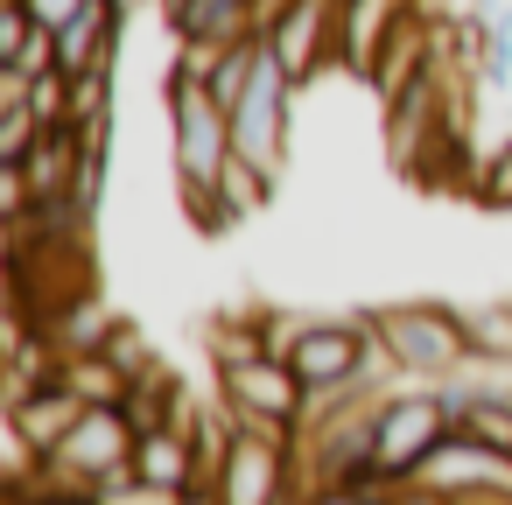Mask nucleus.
I'll use <instances>...</instances> for the list:
<instances>
[{
  "instance_id": "obj_1",
  "label": "nucleus",
  "mask_w": 512,
  "mask_h": 505,
  "mask_svg": "<svg viewBox=\"0 0 512 505\" xmlns=\"http://www.w3.org/2000/svg\"><path fill=\"white\" fill-rule=\"evenodd\" d=\"M162 113H169V169H176V190L190 204V218L204 232H225V169H232V113L218 106V92L204 78H183V71H162Z\"/></svg>"
},
{
  "instance_id": "obj_2",
  "label": "nucleus",
  "mask_w": 512,
  "mask_h": 505,
  "mask_svg": "<svg viewBox=\"0 0 512 505\" xmlns=\"http://www.w3.org/2000/svg\"><path fill=\"white\" fill-rule=\"evenodd\" d=\"M449 435H456V407L442 386H386L372 414V470L407 484Z\"/></svg>"
},
{
  "instance_id": "obj_3",
  "label": "nucleus",
  "mask_w": 512,
  "mask_h": 505,
  "mask_svg": "<svg viewBox=\"0 0 512 505\" xmlns=\"http://www.w3.org/2000/svg\"><path fill=\"white\" fill-rule=\"evenodd\" d=\"M372 330H379V344L393 351L400 379H449V372L477 351L470 316L449 309V302H393V309L372 316Z\"/></svg>"
},
{
  "instance_id": "obj_4",
  "label": "nucleus",
  "mask_w": 512,
  "mask_h": 505,
  "mask_svg": "<svg viewBox=\"0 0 512 505\" xmlns=\"http://www.w3.org/2000/svg\"><path fill=\"white\" fill-rule=\"evenodd\" d=\"M211 491L218 505H302V449L295 435H274V428H232L218 470H211Z\"/></svg>"
},
{
  "instance_id": "obj_5",
  "label": "nucleus",
  "mask_w": 512,
  "mask_h": 505,
  "mask_svg": "<svg viewBox=\"0 0 512 505\" xmlns=\"http://www.w3.org/2000/svg\"><path fill=\"white\" fill-rule=\"evenodd\" d=\"M295 78H288V64L260 43V64H253V85H246V99L232 106V155L239 162H253L260 176H274L281 183V169H288V106H295Z\"/></svg>"
},
{
  "instance_id": "obj_6",
  "label": "nucleus",
  "mask_w": 512,
  "mask_h": 505,
  "mask_svg": "<svg viewBox=\"0 0 512 505\" xmlns=\"http://www.w3.org/2000/svg\"><path fill=\"white\" fill-rule=\"evenodd\" d=\"M218 400L246 428H274V435H302V421H309V386H302V372L281 351H260L246 365H225L218 372Z\"/></svg>"
},
{
  "instance_id": "obj_7",
  "label": "nucleus",
  "mask_w": 512,
  "mask_h": 505,
  "mask_svg": "<svg viewBox=\"0 0 512 505\" xmlns=\"http://www.w3.org/2000/svg\"><path fill=\"white\" fill-rule=\"evenodd\" d=\"M134 442H141V428L127 407H85L78 428L50 449V477L71 491H99V484L134 470Z\"/></svg>"
},
{
  "instance_id": "obj_8",
  "label": "nucleus",
  "mask_w": 512,
  "mask_h": 505,
  "mask_svg": "<svg viewBox=\"0 0 512 505\" xmlns=\"http://www.w3.org/2000/svg\"><path fill=\"white\" fill-rule=\"evenodd\" d=\"M365 358H372V316H316L288 365L302 372L309 393H344V386H365ZM386 393V386H379Z\"/></svg>"
},
{
  "instance_id": "obj_9",
  "label": "nucleus",
  "mask_w": 512,
  "mask_h": 505,
  "mask_svg": "<svg viewBox=\"0 0 512 505\" xmlns=\"http://www.w3.org/2000/svg\"><path fill=\"white\" fill-rule=\"evenodd\" d=\"M260 43L288 64V78H295V85H309L316 71H330V64H337V0H295V8H288Z\"/></svg>"
},
{
  "instance_id": "obj_10",
  "label": "nucleus",
  "mask_w": 512,
  "mask_h": 505,
  "mask_svg": "<svg viewBox=\"0 0 512 505\" xmlns=\"http://www.w3.org/2000/svg\"><path fill=\"white\" fill-rule=\"evenodd\" d=\"M134 477L169 484V491H197V484H204V449H197V428H190V421L141 428V442H134Z\"/></svg>"
},
{
  "instance_id": "obj_11",
  "label": "nucleus",
  "mask_w": 512,
  "mask_h": 505,
  "mask_svg": "<svg viewBox=\"0 0 512 505\" xmlns=\"http://www.w3.org/2000/svg\"><path fill=\"white\" fill-rule=\"evenodd\" d=\"M64 386H71L85 407H120L134 379H127L106 351H78V358H64Z\"/></svg>"
},
{
  "instance_id": "obj_12",
  "label": "nucleus",
  "mask_w": 512,
  "mask_h": 505,
  "mask_svg": "<svg viewBox=\"0 0 512 505\" xmlns=\"http://www.w3.org/2000/svg\"><path fill=\"white\" fill-rule=\"evenodd\" d=\"M113 78H120V57L113 64H92L71 78V127H113Z\"/></svg>"
},
{
  "instance_id": "obj_13",
  "label": "nucleus",
  "mask_w": 512,
  "mask_h": 505,
  "mask_svg": "<svg viewBox=\"0 0 512 505\" xmlns=\"http://www.w3.org/2000/svg\"><path fill=\"white\" fill-rule=\"evenodd\" d=\"M204 351H211V365H218V372H225V365H246V358H260V351H267V323L218 316V323H204Z\"/></svg>"
},
{
  "instance_id": "obj_14",
  "label": "nucleus",
  "mask_w": 512,
  "mask_h": 505,
  "mask_svg": "<svg viewBox=\"0 0 512 505\" xmlns=\"http://www.w3.org/2000/svg\"><path fill=\"white\" fill-rule=\"evenodd\" d=\"M106 358H113L127 379H148V372L162 365V358H155V344H148L134 323H113V337H106Z\"/></svg>"
},
{
  "instance_id": "obj_15",
  "label": "nucleus",
  "mask_w": 512,
  "mask_h": 505,
  "mask_svg": "<svg viewBox=\"0 0 512 505\" xmlns=\"http://www.w3.org/2000/svg\"><path fill=\"white\" fill-rule=\"evenodd\" d=\"M92 498H99V505H183L190 491H169V484H148V477H134V470H127V477L99 484Z\"/></svg>"
},
{
  "instance_id": "obj_16",
  "label": "nucleus",
  "mask_w": 512,
  "mask_h": 505,
  "mask_svg": "<svg viewBox=\"0 0 512 505\" xmlns=\"http://www.w3.org/2000/svg\"><path fill=\"white\" fill-rule=\"evenodd\" d=\"M484 197L512 211V141H505L498 155H484Z\"/></svg>"
},
{
  "instance_id": "obj_17",
  "label": "nucleus",
  "mask_w": 512,
  "mask_h": 505,
  "mask_svg": "<svg viewBox=\"0 0 512 505\" xmlns=\"http://www.w3.org/2000/svg\"><path fill=\"white\" fill-rule=\"evenodd\" d=\"M22 8H29L43 29H64V22H78V15L92 8V0H22Z\"/></svg>"
},
{
  "instance_id": "obj_18",
  "label": "nucleus",
  "mask_w": 512,
  "mask_h": 505,
  "mask_svg": "<svg viewBox=\"0 0 512 505\" xmlns=\"http://www.w3.org/2000/svg\"><path fill=\"white\" fill-rule=\"evenodd\" d=\"M302 505H365V498H358L351 484H309V491H302Z\"/></svg>"
},
{
  "instance_id": "obj_19",
  "label": "nucleus",
  "mask_w": 512,
  "mask_h": 505,
  "mask_svg": "<svg viewBox=\"0 0 512 505\" xmlns=\"http://www.w3.org/2000/svg\"><path fill=\"white\" fill-rule=\"evenodd\" d=\"M8 505H99L92 491H71V484H57V491H36V498H8Z\"/></svg>"
}]
</instances>
